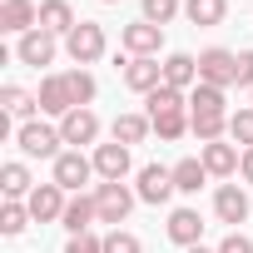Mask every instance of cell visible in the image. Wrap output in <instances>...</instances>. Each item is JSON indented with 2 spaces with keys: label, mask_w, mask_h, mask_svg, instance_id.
Returning <instances> with one entry per match:
<instances>
[{
  "label": "cell",
  "mask_w": 253,
  "mask_h": 253,
  "mask_svg": "<svg viewBox=\"0 0 253 253\" xmlns=\"http://www.w3.org/2000/svg\"><path fill=\"white\" fill-rule=\"evenodd\" d=\"M15 144H20V154L25 159H60L65 149V134H60V124H45V119H30V124H20L15 129Z\"/></svg>",
  "instance_id": "obj_1"
},
{
  "label": "cell",
  "mask_w": 253,
  "mask_h": 253,
  "mask_svg": "<svg viewBox=\"0 0 253 253\" xmlns=\"http://www.w3.org/2000/svg\"><path fill=\"white\" fill-rule=\"evenodd\" d=\"M104 50H109V35H104V25H94V20H80V25L65 35V55H70L75 65H94Z\"/></svg>",
  "instance_id": "obj_2"
},
{
  "label": "cell",
  "mask_w": 253,
  "mask_h": 253,
  "mask_svg": "<svg viewBox=\"0 0 253 253\" xmlns=\"http://www.w3.org/2000/svg\"><path fill=\"white\" fill-rule=\"evenodd\" d=\"M199 84H213V89L238 84V55L223 50V45H209V50L199 55Z\"/></svg>",
  "instance_id": "obj_3"
},
{
  "label": "cell",
  "mask_w": 253,
  "mask_h": 253,
  "mask_svg": "<svg viewBox=\"0 0 253 253\" xmlns=\"http://www.w3.org/2000/svg\"><path fill=\"white\" fill-rule=\"evenodd\" d=\"M134 199H139V194H134L129 184H99V189H94V204H99V223H114V228H119L124 218H129Z\"/></svg>",
  "instance_id": "obj_4"
},
{
  "label": "cell",
  "mask_w": 253,
  "mask_h": 253,
  "mask_svg": "<svg viewBox=\"0 0 253 253\" xmlns=\"http://www.w3.org/2000/svg\"><path fill=\"white\" fill-rule=\"evenodd\" d=\"M119 45L129 50V60H159V45H164V30L149 25V20H134L119 30Z\"/></svg>",
  "instance_id": "obj_5"
},
{
  "label": "cell",
  "mask_w": 253,
  "mask_h": 253,
  "mask_svg": "<svg viewBox=\"0 0 253 253\" xmlns=\"http://www.w3.org/2000/svg\"><path fill=\"white\" fill-rule=\"evenodd\" d=\"M89 179H94V159H84L80 149H65V154L55 159V179H50V184H60L65 194H80Z\"/></svg>",
  "instance_id": "obj_6"
},
{
  "label": "cell",
  "mask_w": 253,
  "mask_h": 253,
  "mask_svg": "<svg viewBox=\"0 0 253 253\" xmlns=\"http://www.w3.org/2000/svg\"><path fill=\"white\" fill-rule=\"evenodd\" d=\"M134 194H139L144 204H169V199L179 194V189H174V169H164V164H144Z\"/></svg>",
  "instance_id": "obj_7"
},
{
  "label": "cell",
  "mask_w": 253,
  "mask_h": 253,
  "mask_svg": "<svg viewBox=\"0 0 253 253\" xmlns=\"http://www.w3.org/2000/svg\"><path fill=\"white\" fill-rule=\"evenodd\" d=\"M15 55H20V65H50L55 55H60V35H50V30H30V35H20V45H15Z\"/></svg>",
  "instance_id": "obj_8"
},
{
  "label": "cell",
  "mask_w": 253,
  "mask_h": 253,
  "mask_svg": "<svg viewBox=\"0 0 253 253\" xmlns=\"http://www.w3.org/2000/svg\"><path fill=\"white\" fill-rule=\"evenodd\" d=\"M65 189L60 184H35V194L25 199V209H30V218L35 223H55V218H65Z\"/></svg>",
  "instance_id": "obj_9"
},
{
  "label": "cell",
  "mask_w": 253,
  "mask_h": 253,
  "mask_svg": "<svg viewBox=\"0 0 253 253\" xmlns=\"http://www.w3.org/2000/svg\"><path fill=\"white\" fill-rule=\"evenodd\" d=\"M94 174L104 184H124V174H129V144H94Z\"/></svg>",
  "instance_id": "obj_10"
},
{
  "label": "cell",
  "mask_w": 253,
  "mask_h": 253,
  "mask_svg": "<svg viewBox=\"0 0 253 253\" xmlns=\"http://www.w3.org/2000/svg\"><path fill=\"white\" fill-rule=\"evenodd\" d=\"M40 25V5L35 0H5L0 5V30L5 35H30Z\"/></svg>",
  "instance_id": "obj_11"
},
{
  "label": "cell",
  "mask_w": 253,
  "mask_h": 253,
  "mask_svg": "<svg viewBox=\"0 0 253 253\" xmlns=\"http://www.w3.org/2000/svg\"><path fill=\"white\" fill-rule=\"evenodd\" d=\"M199 159H204L209 179H233V174H238V164H243V154H238L233 144H223V139L204 144V149H199Z\"/></svg>",
  "instance_id": "obj_12"
},
{
  "label": "cell",
  "mask_w": 253,
  "mask_h": 253,
  "mask_svg": "<svg viewBox=\"0 0 253 253\" xmlns=\"http://www.w3.org/2000/svg\"><path fill=\"white\" fill-rule=\"evenodd\" d=\"M124 84L149 99V94L164 84V65H159V60H124Z\"/></svg>",
  "instance_id": "obj_13"
},
{
  "label": "cell",
  "mask_w": 253,
  "mask_h": 253,
  "mask_svg": "<svg viewBox=\"0 0 253 253\" xmlns=\"http://www.w3.org/2000/svg\"><path fill=\"white\" fill-rule=\"evenodd\" d=\"M40 114H55V119H65L70 109H75V99H70V84H65V75H45L40 80Z\"/></svg>",
  "instance_id": "obj_14"
},
{
  "label": "cell",
  "mask_w": 253,
  "mask_h": 253,
  "mask_svg": "<svg viewBox=\"0 0 253 253\" xmlns=\"http://www.w3.org/2000/svg\"><path fill=\"white\" fill-rule=\"evenodd\" d=\"M60 134H65V144H94L99 139V119H94V109H70L65 119H60Z\"/></svg>",
  "instance_id": "obj_15"
},
{
  "label": "cell",
  "mask_w": 253,
  "mask_h": 253,
  "mask_svg": "<svg viewBox=\"0 0 253 253\" xmlns=\"http://www.w3.org/2000/svg\"><path fill=\"white\" fill-rule=\"evenodd\" d=\"M169 238H174L179 248H199V238H204L199 209H174V213H169Z\"/></svg>",
  "instance_id": "obj_16"
},
{
  "label": "cell",
  "mask_w": 253,
  "mask_h": 253,
  "mask_svg": "<svg viewBox=\"0 0 253 253\" xmlns=\"http://www.w3.org/2000/svg\"><path fill=\"white\" fill-rule=\"evenodd\" d=\"M213 213H218L223 223H233V228H238V223L248 218V194H243L238 184H223V189L213 194Z\"/></svg>",
  "instance_id": "obj_17"
},
{
  "label": "cell",
  "mask_w": 253,
  "mask_h": 253,
  "mask_svg": "<svg viewBox=\"0 0 253 253\" xmlns=\"http://www.w3.org/2000/svg\"><path fill=\"white\" fill-rule=\"evenodd\" d=\"M80 20H75V10H70V0H40V30H50V35H70Z\"/></svg>",
  "instance_id": "obj_18"
},
{
  "label": "cell",
  "mask_w": 253,
  "mask_h": 253,
  "mask_svg": "<svg viewBox=\"0 0 253 253\" xmlns=\"http://www.w3.org/2000/svg\"><path fill=\"white\" fill-rule=\"evenodd\" d=\"M94 218H99L94 194H75V199L65 204V218H60V223H65L70 233H89V223H94Z\"/></svg>",
  "instance_id": "obj_19"
},
{
  "label": "cell",
  "mask_w": 253,
  "mask_h": 253,
  "mask_svg": "<svg viewBox=\"0 0 253 253\" xmlns=\"http://www.w3.org/2000/svg\"><path fill=\"white\" fill-rule=\"evenodd\" d=\"M194 80H199V60L184 55V50H174V55L164 60V84H169V89H189Z\"/></svg>",
  "instance_id": "obj_20"
},
{
  "label": "cell",
  "mask_w": 253,
  "mask_h": 253,
  "mask_svg": "<svg viewBox=\"0 0 253 253\" xmlns=\"http://www.w3.org/2000/svg\"><path fill=\"white\" fill-rule=\"evenodd\" d=\"M0 109H5L10 119H20V124H30V119H35V109H40V99H35V94H25L20 84H5V89H0Z\"/></svg>",
  "instance_id": "obj_21"
},
{
  "label": "cell",
  "mask_w": 253,
  "mask_h": 253,
  "mask_svg": "<svg viewBox=\"0 0 253 253\" xmlns=\"http://www.w3.org/2000/svg\"><path fill=\"white\" fill-rule=\"evenodd\" d=\"M0 189H5V199H30V194H35V184H30V169H25L20 159L0 164Z\"/></svg>",
  "instance_id": "obj_22"
},
{
  "label": "cell",
  "mask_w": 253,
  "mask_h": 253,
  "mask_svg": "<svg viewBox=\"0 0 253 253\" xmlns=\"http://www.w3.org/2000/svg\"><path fill=\"white\" fill-rule=\"evenodd\" d=\"M149 129H154L149 114H119L109 134H114V144H144V139H149Z\"/></svg>",
  "instance_id": "obj_23"
},
{
  "label": "cell",
  "mask_w": 253,
  "mask_h": 253,
  "mask_svg": "<svg viewBox=\"0 0 253 253\" xmlns=\"http://www.w3.org/2000/svg\"><path fill=\"white\" fill-rule=\"evenodd\" d=\"M228 89H213V84H194L189 94V114H228Z\"/></svg>",
  "instance_id": "obj_24"
},
{
  "label": "cell",
  "mask_w": 253,
  "mask_h": 253,
  "mask_svg": "<svg viewBox=\"0 0 253 253\" xmlns=\"http://www.w3.org/2000/svg\"><path fill=\"white\" fill-rule=\"evenodd\" d=\"M204 184H209L204 159H179V164H174V189H179V194H199Z\"/></svg>",
  "instance_id": "obj_25"
},
{
  "label": "cell",
  "mask_w": 253,
  "mask_h": 253,
  "mask_svg": "<svg viewBox=\"0 0 253 253\" xmlns=\"http://www.w3.org/2000/svg\"><path fill=\"white\" fill-rule=\"evenodd\" d=\"M189 134H194L199 144L223 139V134H228V114H189Z\"/></svg>",
  "instance_id": "obj_26"
},
{
  "label": "cell",
  "mask_w": 253,
  "mask_h": 253,
  "mask_svg": "<svg viewBox=\"0 0 253 253\" xmlns=\"http://www.w3.org/2000/svg\"><path fill=\"white\" fill-rule=\"evenodd\" d=\"M184 15L189 25H218L228 15V0H184Z\"/></svg>",
  "instance_id": "obj_27"
},
{
  "label": "cell",
  "mask_w": 253,
  "mask_h": 253,
  "mask_svg": "<svg viewBox=\"0 0 253 253\" xmlns=\"http://www.w3.org/2000/svg\"><path fill=\"white\" fill-rule=\"evenodd\" d=\"M149 124H154V134H159V139H184V134H189V114H184V109L149 114Z\"/></svg>",
  "instance_id": "obj_28"
},
{
  "label": "cell",
  "mask_w": 253,
  "mask_h": 253,
  "mask_svg": "<svg viewBox=\"0 0 253 253\" xmlns=\"http://www.w3.org/2000/svg\"><path fill=\"white\" fill-rule=\"evenodd\" d=\"M65 84H70V99H75V109H89V99H94V75L89 70H65Z\"/></svg>",
  "instance_id": "obj_29"
},
{
  "label": "cell",
  "mask_w": 253,
  "mask_h": 253,
  "mask_svg": "<svg viewBox=\"0 0 253 253\" xmlns=\"http://www.w3.org/2000/svg\"><path fill=\"white\" fill-rule=\"evenodd\" d=\"M25 223H30L25 199H5V209H0V233H5V238H15V233H25Z\"/></svg>",
  "instance_id": "obj_30"
},
{
  "label": "cell",
  "mask_w": 253,
  "mask_h": 253,
  "mask_svg": "<svg viewBox=\"0 0 253 253\" xmlns=\"http://www.w3.org/2000/svg\"><path fill=\"white\" fill-rule=\"evenodd\" d=\"M228 139L243 144V149H253V104H243V109L228 114Z\"/></svg>",
  "instance_id": "obj_31"
},
{
  "label": "cell",
  "mask_w": 253,
  "mask_h": 253,
  "mask_svg": "<svg viewBox=\"0 0 253 253\" xmlns=\"http://www.w3.org/2000/svg\"><path fill=\"white\" fill-rule=\"evenodd\" d=\"M144 104H149V114H164V109H184L189 99H184V89H169V84H159V89H154Z\"/></svg>",
  "instance_id": "obj_32"
},
{
  "label": "cell",
  "mask_w": 253,
  "mask_h": 253,
  "mask_svg": "<svg viewBox=\"0 0 253 253\" xmlns=\"http://www.w3.org/2000/svg\"><path fill=\"white\" fill-rule=\"evenodd\" d=\"M179 10H184L179 0H144V20H149V25H159V30H164Z\"/></svg>",
  "instance_id": "obj_33"
},
{
  "label": "cell",
  "mask_w": 253,
  "mask_h": 253,
  "mask_svg": "<svg viewBox=\"0 0 253 253\" xmlns=\"http://www.w3.org/2000/svg\"><path fill=\"white\" fill-rule=\"evenodd\" d=\"M104 253H144V243L134 233H124V228H109L104 233Z\"/></svg>",
  "instance_id": "obj_34"
},
{
  "label": "cell",
  "mask_w": 253,
  "mask_h": 253,
  "mask_svg": "<svg viewBox=\"0 0 253 253\" xmlns=\"http://www.w3.org/2000/svg\"><path fill=\"white\" fill-rule=\"evenodd\" d=\"M65 253H104V238H94V233H70Z\"/></svg>",
  "instance_id": "obj_35"
},
{
  "label": "cell",
  "mask_w": 253,
  "mask_h": 253,
  "mask_svg": "<svg viewBox=\"0 0 253 253\" xmlns=\"http://www.w3.org/2000/svg\"><path fill=\"white\" fill-rule=\"evenodd\" d=\"M218 253H253V243H248V238H243V233L233 228V233H228V238L218 243Z\"/></svg>",
  "instance_id": "obj_36"
},
{
  "label": "cell",
  "mask_w": 253,
  "mask_h": 253,
  "mask_svg": "<svg viewBox=\"0 0 253 253\" xmlns=\"http://www.w3.org/2000/svg\"><path fill=\"white\" fill-rule=\"evenodd\" d=\"M238 84H243V89H253V50H243V55H238Z\"/></svg>",
  "instance_id": "obj_37"
},
{
  "label": "cell",
  "mask_w": 253,
  "mask_h": 253,
  "mask_svg": "<svg viewBox=\"0 0 253 253\" xmlns=\"http://www.w3.org/2000/svg\"><path fill=\"white\" fill-rule=\"evenodd\" d=\"M238 179L253 184V149H243V164H238Z\"/></svg>",
  "instance_id": "obj_38"
},
{
  "label": "cell",
  "mask_w": 253,
  "mask_h": 253,
  "mask_svg": "<svg viewBox=\"0 0 253 253\" xmlns=\"http://www.w3.org/2000/svg\"><path fill=\"white\" fill-rule=\"evenodd\" d=\"M189 253H218V248H204V243H199V248H189Z\"/></svg>",
  "instance_id": "obj_39"
},
{
  "label": "cell",
  "mask_w": 253,
  "mask_h": 253,
  "mask_svg": "<svg viewBox=\"0 0 253 253\" xmlns=\"http://www.w3.org/2000/svg\"><path fill=\"white\" fill-rule=\"evenodd\" d=\"M99 5H119V0H99Z\"/></svg>",
  "instance_id": "obj_40"
},
{
  "label": "cell",
  "mask_w": 253,
  "mask_h": 253,
  "mask_svg": "<svg viewBox=\"0 0 253 253\" xmlns=\"http://www.w3.org/2000/svg\"><path fill=\"white\" fill-rule=\"evenodd\" d=\"M248 99H253V89H248Z\"/></svg>",
  "instance_id": "obj_41"
}]
</instances>
